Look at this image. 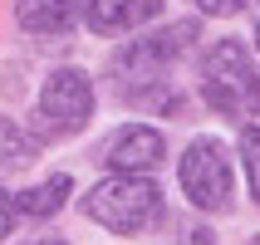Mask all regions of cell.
<instances>
[{"label":"cell","mask_w":260,"mask_h":245,"mask_svg":"<svg viewBox=\"0 0 260 245\" xmlns=\"http://www.w3.org/2000/svg\"><path fill=\"white\" fill-rule=\"evenodd\" d=\"M35 245H69V240H59V235H49V240H35Z\"/></svg>","instance_id":"14"},{"label":"cell","mask_w":260,"mask_h":245,"mask_svg":"<svg viewBox=\"0 0 260 245\" xmlns=\"http://www.w3.org/2000/svg\"><path fill=\"white\" fill-rule=\"evenodd\" d=\"M84 216L113 235H143L162 221V191L147 177H103L84 196Z\"/></svg>","instance_id":"3"},{"label":"cell","mask_w":260,"mask_h":245,"mask_svg":"<svg viewBox=\"0 0 260 245\" xmlns=\"http://www.w3.org/2000/svg\"><path fill=\"white\" fill-rule=\"evenodd\" d=\"M93 118V84L84 69H54L35 98V143L40 137H69Z\"/></svg>","instance_id":"5"},{"label":"cell","mask_w":260,"mask_h":245,"mask_svg":"<svg viewBox=\"0 0 260 245\" xmlns=\"http://www.w3.org/2000/svg\"><path fill=\"white\" fill-rule=\"evenodd\" d=\"M250 245H260V235H255V240H250Z\"/></svg>","instance_id":"16"},{"label":"cell","mask_w":260,"mask_h":245,"mask_svg":"<svg viewBox=\"0 0 260 245\" xmlns=\"http://www.w3.org/2000/svg\"><path fill=\"white\" fill-rule=\"evenodd\" d=\"M15 221H20V206H15V196H10V191H0V240L15 231Z\"/></svg>","instance_id":"13"},{"label":"cell","mask_w":260,"mask_h":245,"mask_svg":"<svg viewBox=\"0 0 260 245\" xmlns=\"http://www.w3.org/2000/svg\"><path fill=\"white\" fill-rule=\"evenodd\" d=\"M162 10V0H88V25L99 34H123V29L147 25Z\"/></svg>","instance_id":"8"},{"label":"cell","mask_w":260,"mask_h":245,"mask_svg":"<svg viewBox=\"0 0 260 245\" xmlns=\"http://www.w3.org/2000/svg\"><path fill=\"white\" fill-rule=\"evenodd\" d=\"M15 20L25 34H40V40H54V34H69L74 20H79V0H15Z\"/></svg>","instance_id":"7"},{"label":"cell","mask_w":260,"mask_h":245,"mask_svg":"<svg viewBox=\"0 0 260 245\" xmlns=\"http://www.w3.org/2000/svg\"><path fill=\"white\" fill-rule=\"evenodd\" d=\"M69 196H74V177H69V172H54V177H44V182H35V187L15 191V206H20V216L49 221V216L64 211Z\"/></svg>","instance_id":"9"},{"label":"cell","mask_w":260,"mask_h":245,"mask_svg":"<svg viewBox=\"0 0 260 245\" xmlns=\"http://www.w3.org/2000/svg\"><path fill=\"white\" fill-rule=\"evenodd\" d=\"M202 34L197 20H177V25H162L157 34H143V40L123 44L113 54L108 69L118 74V88L138 98V93H152V88L167 84V69H172V59H182L191 49V40Z\"/></svg>","instance_id":"1"},{"label":"cell","mask_w":260,"mask_h":245,"mask_svg":"<svg viewBox=\"0 0 260 245\" xmlns=\"http://www.w3.org/2000/svg\"><path fill=\"white\" fill-rule=\"evenodd\" d=\"M182 191H187V201L206 216H221V211H231L236 201V167H231V152L226 143L216 137H191L187 152H182Z\"/></svg>","instance_id":"4"},{"label":"cell","mask_w":260,"mask_h":245,"mask_svg":"<svg viewBox=\"0 0 260 245\" xmlns=\"http://www.w3.org/2000/svg\"><path fill=\"white\" fill-rule=\"evenodd\" d=\"M99 162L113 177H143L167 162V137L152 123H123L99 143Z\"/></svg>","instance_id":"6"},{"label":"cell","mask_w":260,"mask_h":245,"mask_svg":"<svg viewBox=\"0 0 260 245\" xmlns=\"http://www.w3.org/2000/svg\"><path fill=\"white\" fill-rule=\"evenodd\" d=\"M191 10H202V15H236V10H246V0H187Z\"/></svg>","instance_id":"12"},{"label":"cell","mask_w":260,"mask_h":245,"mask_svg":"<svg viewBox=\"0 0 260 245\" xmlns=\"http://www.w3.org/2000/svg\"><path fill=\"white\" fill-rule=\"evenodd\" d=\"M35 152H40L35 132H25L20 123H10V118H0V177L29 167V162H35Z\"/></svg>","instance_id":"10"},{"label":"cell","mask_w":260,"mask_h":245,"mask_svg":"<svg viewBox=\"0 0 260 245\" xmlns=\"http://www.w3.org/2000/svg\"><path fill=\"white\" fill-rule=\"evenodd\" d=\"M255 44H260V25H255Z\"/></svg>","instance_id":"15"},{"label":"cell","mask_w":260,"mask_h":245,"mask_svg":"<svg viewBox=\"0 0 260 245\" xmlns=\"http://www.w3.org/2000/svg\"><path fill=\"white\" fill-rule=\"evenodd\" d=\"M241 157H246L250 191H255V201H260V128H246V132H241Z\"/></svg>","instance_id":"11"},{"label":"cell","mask_w":260,"mask_h":245,"mask_svg":"<svg viewBox=\"0 0 260 245\" xmlns=\"http://www.w3.org/2000/svg\"><path fill=\"white\" fill-rule=\"evenodd\" d=\"M202 98L226 118L260 113V69L241 40H216L202 54Z\"/></svg>","instance_id":"2"}]
</instances>
